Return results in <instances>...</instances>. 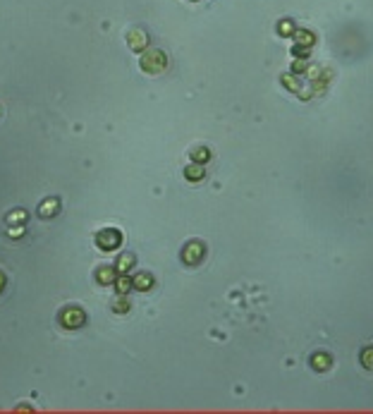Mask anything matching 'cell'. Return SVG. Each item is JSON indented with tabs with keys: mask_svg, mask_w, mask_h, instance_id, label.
I'll use <instances>...</instances> for the list:
<instances>
[{
	"mask_svg": "<svg viewBox=\"0 0 373 414\" xmlns=\"http://www.w3.org/2000/svg\"><path fill=\"white\" fill-rule=\"evenodd\" d=\"M132 266H134V256H132V254H124V256H120V261H117L115 268H117L120 273H127Z\"/></svg>",
	"mask_w": 373,
	"mask_h": 414,
	"instance_id": "cell-11",
	"label": "cell"
},
{
	"mask_svg": "<svg viewBox=\"0 0 373 414\" xmlns=\"http://www.w3.org/2000/svg\"><path fill=\"white\" fill-rule=\"evenodd\" d=\"M57 208H60V201L57 199H46L41 206H38V213L43 216V218H51V216H55Z\"/></svg>",
	"mask_w": 373,
	"mask_h": 414,
	"instance_id": "cell-6",
	"label": "cell"
},
{
	"mask_svg": "<svg viewBox=\"0 0 373 414\" xmlns=\"http://www.w3.org/2000/svg\"><path fill=\"white\" fill-rule=\"evenodd\" d=\"M113 285H115V290H117L120 295H127V292H129V290L134 287V282L129 280V276H124V273H122L120 278H115Z\"/></svg>",
	"mask_w": 373,
	"mask_h": 414,
	"instance_id": "cell-9",
	"label": "cell"
},
{
	"mask_svg": "<svg viewBox=\"0 0 373 414\" xmlns=\"http://www.w3.org/2000/svg\"><path fill=\"white\" fill-rule=\"evenodd\" d=\"M132 282H134V290H142V292H146V290H151V285H153V278L148 276V273H139L137 278H132Z\"/></svg>",
	"mask_w": 373,
	"mask_h": 414,
	"instance_id": "cell-8",
	"label": "cell"
},
{
	"mask_svg": "<svg viewBox=\"0 0 373 414\" xmlns=\"http://www.w3.org/2000/svg\"><path fill=\"white\" fill-rule=\"evenodd\" d=\"M113 311L115 314H127V311H129V300H127L124 295H120L113 302Z\"/></svg>",
	"mask_w": 373,
	"mask_h": 414,
	"instance_id": "cell-12",
	"label": "cell"
},
{
	"mask_svg": "<svg viewBox=\"0 0 373 414\" xmlns=\"http://www.w3.org/2000/svg\"><path fill=\"white\" fill-rule=\"evenodd\" d=\"M2 287H5V276L0 273V290H2Z\"/></svg>",
	"mask_w": 373,
	"mask_h": 414,
	"instance_id": "cell-20",
	"label": "cell"
},
{
	"mask_svg": "<svg viewBox=\"0 0 373 414\" xmlns=\"http://www.w3.org/2000/svg\"><path fill=\"white\" fill-rule=\"evenodd\" d=\"M165 65H168V57H165L163 51H148V53H143V57H142V70L148 72V75L163 72Z\"/></svg>",
	"mask_w": 373,
	"mask_h": 414,
	"instance_id": "cell-1",
	"label": "cell"
},
{
	"mask_svg": "<svg viewBox=\"0 0 373 414\" xmlns=\"http://www.w3.org/2000/svg\"><path fill=\"white\" fill-rule=\"evenodd\" d=\"M7 235H10V237H22V235H24V230H22V225H15Z\"/></svg>",
	"mask_w": 373,
	"mask_h": 414,
	"instance_id": "cell-18",
	"label": "cell"
},
{
	"mask_svg": "<svg viewBox=\"0 0 373 414\" xmlns=\"http://www.w3.org/2000/svg\"><path fill=\"white\" fill-rule=\"evenodd\" d=\"M297 36H299V38H297L299 43H302V41H304L306 46H311V43H314V36H311L309 31H302V34H297Z\"/></svg>",
	"mask_w": 373,
	"mask_h": 414,
	"instance_id": "cell-17",
	"label": "cell"
},
{
	"mask_svg": "<svg viewBox=\"0 0 373 414\" xmlns=\"http://www.w3.org/2000/svg\"><path fill=\"white\" fill-rule=\"evenodd\" d=\"M311 366L316 371H325V369H330V357L328 355H314L311 357Z\"/></svg>",
	"mask_w": 373,
	"mask_h": 414,
	"instance_id": "cell-10",
	"label": "cell"
},
{
	"mask_svg": "<svg viewBox=\"0 0 373 414\" xmlns=\"http://www.w3.org/2000/svg\"><path fill=\"white\" fill-rule=\"evenodd\" d=\"M120 242H122V235H120V230H101L98 235H96V245L103 249V251H110V249H117L120 247Z\"/></svg>",
	"mask_w": 373,
	"mask_h": 414,
	"instance_id": "cell-3",
	"label": "cell"
},
{
	"mask_svg": "<svg viewBox=\"0 0 373 414\" xmlns=\"http://www.w3.org/2000/svg\"><path fill=\"white\" fill-rule=\"evenodd\" d=\"M27 221V213H24V211H15V213H10V216H7V223H10V225H15V223H24Z\"/></svg>",
	"mask_w": 373,
	"mask_h": 414,
	"instance_id": "cell-15",
	"label": "cell"
},
{
	"mask_svg": "<svg viewBox=\"0 0 373 414\" xmlns=\"http://www.w3.org/2000/svg\"><path fill=\"white\" fill-rule=\"evenodd\" d=\"M86 321V314L79 309V306H67L60 311V323L65 328H82Z\"/></svg>",
	"mask_w": 373,
	"mask_h": 414,
	"instance_id": "cell-2",
	"label": "cell"
},
{
	"mask_svg": "<svg viewBox=\"0 0 373 414\" xmlns=\"http://www.w3.org/2000/svg\"><path fill=\"white\" fill-rule=\"evenodd\" d=\"M203 254H206V247L194 240V242H189V245L184 247V251H182V261L189 263V266H196L201 259H203Z\"/></svg>",
	"mask_w": 373,
	"mask_h": 414,
	"instance_id": "cell-4",
	"label": "cell"
},
{
	"mask_svg": "<svg viewBox=\"0 0 373 414\" xmlns=\"http://www.w3.org/2000/svg\"><path fill=\"white\" fill-rule=\"evenodd\" d=\"M127 43H129L132 51H143L146 43H148V36H146V31H142V29H134V31H129Z\"/></svg>",
	"mask_w": 373,
	"mask_h": 414,
	"instance_id": "cell-5",
	"label": "cell"
},
{
	"mask_svg": "<svg viewBox=\"0 0 373 414\" xmlns=\"http://www.w3.org/2000/svg\"><path fill=\"white\" fill-rule=\"evenodd\" d=\"M187 177L194 180V182L201 180V177H203V166H201V163H192V166L187 168Z\"/></svg>",
	"mask_w": 373,
	"mask_h": 414,
	"instance_id": "cell-13",
	"label": "cell"
},
{
	"mask_svg": "<svg viewBox=\"0 0 373 414\" xmlns=\"http://www.w3.org/2000/svg\"><path fill=\"white\" fill-rule=\"evenodd\" d=\"M211 158V151L208 149H196L194 153H192V161L194 163H203V161H208Z\"/></svg>",
	"mask_w": 373,
	"mask_h": 414,
	"instance_id": "cell-14",
	"label": "cell"
},
{
	"mask_svg": "<svg viewBox=\"0 0 373 414\" xmlns=\"http://www.w3.org/2000/svg\"><path fill=\"white\" fill-rule=\"evenodd\" d=\"M117 268H98V273H96V280L101 282V285H113L115 282V278H117V273H115Z\"/></svg>",
	"mask_w": 373,
	"mask_h": 414,
	"instance_id": "cell-7",
	"label": "cell"
},
{
	"mask_svg": "<svg viewBox=\"0 0 373 414\" xmlns=\"http://www.w3.org/2000/svg\"><path fill=\"white\" fill-rule=\"evenodd\" d=\"M361 361H364V366H366V369H373V347L364 350V355H361Z\"/></svg>",
	"mask_w": 373,
	"mask_h": 414,
	"instance_id": "cell-16",
	"label": "cell"
},
{
	"mask_svg": "<svg viewBox=\"0 0 373 414\" xmlns=\"http://www.w3.org/2000/svg\"><path fill=\"white\" fill-rule=\"evenodd\" d=\"M278 31H280V34H289V31H292V24H289V22H283V24L278 27Z\"/></svg>",
	"mask_w": 373,
	"mask_h": 414,
	"instance_id": "cell-19",
	"label": "cell"
}]
</instances>
